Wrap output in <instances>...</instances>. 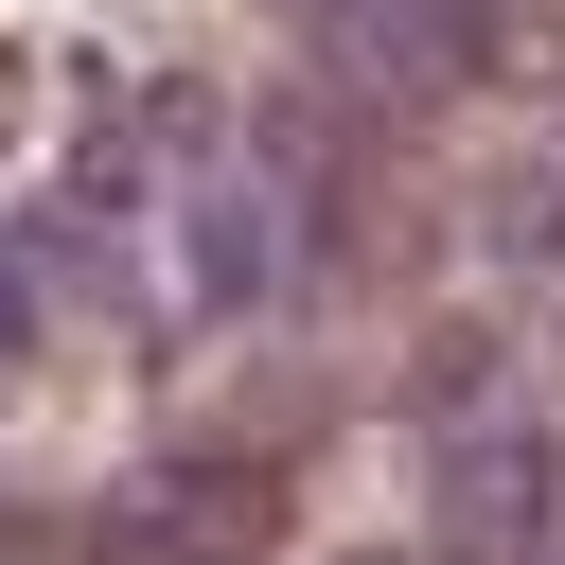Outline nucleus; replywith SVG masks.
Returning a JSON list of instances; mask_svg holds the SVG:
<instances>
[{"label":"nucleus","instance_id":"nucleus-1","mask_svg":"<svg viewBox=\"0 0 565 565\" xmlns=\"http://www.w3.org/2000/svg\"><path fill=\"white\" fill-rule=\"evenodd\" d=\"M265 547H282V459L247 441H159L88 512V565H265Z\"/></svg>","mask_w":565,"mask_h":565}]
</instances>
